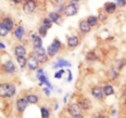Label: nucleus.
Returning <instances> with one entry per match:
<instances>
[{"label":"nucleus","instance_id":"nucleus-18","mask_svg":"<svg viewBox=\"0 0 126 118\" xmlns=\"http://www.w3.org/2000/svg\"><path fill=\"white\" fill-rule=\"evenodd\" d=\"M34 52H35V54L37 55V57H38V56L46 55V49H45L43 46H41V47H35V48H34Z\"/></svg>","mask_w":126,"mask_h":118},{"label":"nucleus","instance_id":"nucleus-17","mask_svg":"<svg viewBox=\"0 0 126 118\" xmlns=\"http://www.w3.org/2000/svg\"><path fill=\"white\" fill-rule=\"evenodd\" d=\"M2 23H3L9 30H11L14 27V22H13V20H12L11 18H9V17H5V18L3 19V21H2Z\"/></svg>","mask_w":126,"mask_h":118},{"label":"nucleus","instance_id":"nucleus-13","mask_svg":"<svg viewBox=\"0 0 126 118\" xmlns=\"http://www.w3.org/2000/svg\"><path fill=\"white\" fill-rule=\"evenodd\" d=\"M14 34H15L16 39L21 40L23 35H24V27L23 26H17L16 30H15V32H14Z\"/></svg>","mask_w":126,"mask_h":118},{"label":"nucleus","instance_id":"nucleus-7","mask_svg":"<svg viewBox=\"0 0 126 118\" xmlns=\"http://www.w3.org/2000/svg\"><path fill=\"white\" fill-rule=\"evenodd\" d=\"M78 104L80 109H89L91 107V102L87 98H81L78 102Z\"/></svg>","mask_w":126,"mask_h":118},{"label":"nucleus","instance_id":"nucleus-39","mask_svg":"<svg viewBox=\"0 0 126 118\" xmlns=\"http://www.w3.org/2000/svg\"><path fill=\"white\" fill-rule=\"evenodd\" d=\"M0 47H1V48H2V49H4V48H5V47H6V46H5V45H4V44H3V43H2V42H1V43H0Z\"/></svg>","mask_w":126,"mask_h":118},{"label":"nucleus","instance_id":"nucleus-37","mask_svg":"<svg viewBox=\"0 0 126 118\" xmlns=\"http://www.w3.org/2000/svg\"><path fill=\"white\" fill-rule=\"evenodd\" d=\"M68 74H69V77H68V81H72V72L70 70H68Z\"/></svg>","mask_w":126,"mask_h":118},{"label":"nucleus","instance_id":"nucleus-34","mask_svg":"<svg viewBox=\"0 0 126 118\" xmlns=\"http://www.w3.org/2000/svg\"><path fill=\"white\" fill-rule=\"evenodd\" d=\"M110 78L112 79V78H115L116 76H117V73L114 71V70H110Z\"/></svg>","mask_w":126,"mask_h":118},{"label":"nucleus","instance_id":"nucleus-21","mask_svg":"<svg viewBox=\"0 0 126 118\" xmlns=\"http://www.w3.org/2000/svg\"><path fill=\"white\" fill-rule=\"evenodd\" d=\"M26 100H27V102L30 103H38V101H39V98H38V96H36V95H28L27 97H26Z\"/></svg>","mask_w":126,"mask_h":118},{"label":"nucleus","instance_id":"nucleus-16","mask_svg":"<svg viewBox=\"0 0 126 118\" xmlns=\"http://www.w3.org/2000/svg\"><path fill=\"white\" fill-rule=\"evenodd\" d=\"M105 8H106V12L108 14H112L116 9V3H112V2L107 3Z\"/></svg>","mask_w":126,"mask_h":118},{"label":"nucleus","instance_id":"nucleus-1","mask_svg":"<svg viewBox=\"0 0 126 118\" xmlns=\"http://www.w3.org/2000/svg\"><path fill=\"white\" fill-rule=\"evenodd\" d=\"M0 93L2 97H13L16 94V87L13 84H1Z\"/></svg>","mask_w":126,"mask_h":118},{"label":"nucleus","instance_id":"nucleus-35","mask_svg":"<svg viewBox=\"0 0 126 118\" xmlns=\"http://www.w3.org/2000/svg\"><path fill=\"white\" fill-rule=\"evenodd\" d=\"M116 4H118L119 6H125V4H126V1L125 0H118V1H116Z\"/></svg>","mask_w":126,"mask_h":118},{"label":"nucleus","instance_id":"nucleus-38","mask_svg":"<svg viewBox=\"0 0 126 118\" xmlns=\"http://www.w3.org/2000/svg\"><path fill=\"white\" fill-rule=\"evenodd\" d=\"M44 92L46 93L47 96H48L49 95V88H44Z\"/></svg>","mask_w":126,"mask_h":118},{"label":"nucleus","instance_id":"nucleus-22","mask_svg":"<svg viewBox=\"0 0 126 118\" xmlns=\"http://www.w3.org/2000/svg\"><path fill=\"white\" fill-rule=\"evenodd\" d=\"M33 45H34V48H35V47H41V46H42V39H41L39 36H35V37H34Z\"/></svg>","mask_w":126,"mask_h":118},{"label":"nucleus","instance_id":"nucleus-14","mask_svg":"<svg viewBox=\"0 0 126 118\" xmlns=\"http://www.w3.org/2000/svg\"><path fill=\"white\" fill-rule=\"evenodd\" d=\"M79 44V39L76 36H71L68 38V46L69 47H75Z\"/></svg>","mask_w":126,"mask_h":118},{"label":"nucleus","instance_id":"nucleus-25","mask_svg":"<svg viewBox=\"0 0 126 118\" xmlns=\"http://www.w3.org/2000/svg\"><path fill=\"white\" fill-rule=\"evenodd\" d=\"M49 18H50V20L52 21V22H56L58 19H59V14L58 13H56V12H51V13H49Z\"/></svg>","mask_w":126,"mask_h":118},{"label":"nucleus","instance_id":"nucleus-11","mask_svg":"<svg viewBox=\"0 0 126 118\" xmlns=\"http://www.w3.org/2000/svg\"><path fill=\"white\" fill-rule=\"evenodd\" d=\"M25 53H26V50H25L23 45L19 44V45H16L15 47V54L16 55V57H24Z\"/></svg>","mask_w":126,"mask_h":118},{"label":"nucleus","instance_id":"nucleus-26","mask_svg":"<svg viewBox=\"0 0 126 118\" xmlns=\"http://www.w3.org/2000/svg\"><path fill=\"white\" fill-rule=\"evenodd\" d=\"M16 61L21 68H24L27 64V59H25V57H16Z\"/></svg>","mask_w":126,"mask_h":118},{"label":"nucleus","instance_id":"nucleus-10","mask_svg":"<svg viewBox=\"0 0 126 118\" xmlns=\"http://www.w3.org/2000/svg\"><path fill=\"white\" fill-rule=\"evenodd\" d=\"M91 93H92V95H93L94 98L100 100V99H102V97H103L104 91H103V88H101L100 86H95V87H93L92 90H91Z\"/></svg>","mask_w":126,"mask_h":118},{"label":"nucleus","instance_id":"nucleus-12","mask_svg":"<svg viewBox=\"0 0 126 118\" xmlns=\"http://www.w3.org/2000/svg\"><path fill=\"white\" fill-rule=\"evenodd\" d=\"M62 67H71V63L64 59H58V61L54 64L53 68H62Z\"/></svg>","mask_w":126,"mask_h":118},{"label":"nucleus","instance_id":"nucleus-40","mask_svg":"<svg viewBox=\"0 0 126 118\" xmlns=\"http://www.w3.org/2000/svg\"><path fill=\"white\" fill-rule=\"evenodd\" d=\"M68 96H69V94H66V95H65V98H64V103H66V102H67V98H68Z\"/></svg>","mask_w":126,"mask_h":118},{"label":"nucleus","instance_id":"nucleus-23","mask_svg":"<svg viewBox=\"0 0 126 118\" xmlns=\"http://www.w3.org/2000/svg\"><path fill=\"white\" fill-rule=\"evenodd\" d=\"M38 78H39V80H40L42 83H45V84L47 85V88L52 89V86H51V84L48 82V80L47 79V77H46V75H45V74H44V75H41V76H39ZM42 83H41V84H42Z\"/></svg>","mask_w":126,"mask_h":118},{"label":"nucleus","instance_id":"nucleus-5","mask_svg":"<svg viewBox=\"0 0 126 118\" xmlns=\"http://www.w3.org/2000/svg\"><path fill=\"white\" fill-rule=\"evenodd\" d=\"M68 112L74 117L80 114V108H79V104L78 103H71L68 106Z\"/></svg>","mask_w":126,"mask_h":118},{"label":"nucleus","instance_id":"nucleus-42","mask_svg":"<svg viewBox=\"0 0 126 118\" xmlns=\"http://www.w3.org/2000/svg\"><path fill=\"white\" fill-rule=\"evenodd\" d=\"M73 118H83V117H82V115L79 114V115H77V116H74Z\"/></svg>","mask_w":126,"mask_h":118},{"label":"nucleus","instance_id":"nucleus-29","mask_svg":"<svg viewBox=\"0 0 126 118\" xmlns=\"http://www.w3.org/2000/svg\"><path fill=\"white\" fill-rule=\"evenodd\" d=\"M125 65H126V59H120V60H118L117 63H116V67H117L118 69H122Z\"/></svg>","mask_w":126,"mask_h":118},{"label":"nucleus","instance_id":"nucleus-2","mask_svg":"<svg viewBox=\"0 0 126 118\" xmlns=\"http://www.w3.org/2000/svg\"><path fill=\"white\" fill-rule=\"evenodd\" d=\"M61 47V43H60V41L59 40H57V39H54L53 40V42L51 43L50 45H48V47H47V54L49 55V56H54L58 51H59V48Z\"/></svg>","mask_w":126,"mask_h":118},{"label":"nucleus","instance_id":"nucleus-32","mask_svg":"<svg viewBox=\"0 0 126 118\" xmlns=\"http://www.w3.org/2000/svg\"><path fill=\"white\" fill-rule=\"evenodd\" d=\"M38 60L41 63H46L47 62V55H43V56H38Z\"/></svg>","mask_w":126,"mask_h":118},{"label":"nucleus","instance_id":"nucleus-4","mask_svg":"<svg viewBox=\"0 0 126 118\" xmlns=\"http://www.w3.org/2000/svg\"><path fill=\"white\" fill-rule=\"evenodd\" d=\"M39 65V60H38V57L34 56V55H30L28 57V60H27V66H28V69L29 70H36L37 67Z\"/></svg>","mask_w":126,"mask_h":118},{"label":"nucleus","instance_id":"nucleus-20","mask_svg":"<svg viewBox=\"0 0 126 118\" xmlns=\"http://www.w3.org/2000/svg\"><path fill=\"white\" fill-rule=\"evenodd\" d=\"M103 91H104V94L106 96H110V95H112L114 90H113V87L111 85H106L104 88H103Z\"/></svg>","mask_w":126,"mask_h":118},{"label":"nucleus","instance_id":"nucleus-9","mask_svg":"<svg viewBox=\"0 0 126 118\" xmlns=\"http://www.w3.org/2000/svg\"><path fill=\"white\" fill-rule=\"evenodd\" d=\"M3 69L6 73L8 74H13L15 71H16V67H15V64L13 61H8L6 62L4 65H3Z\"/></svg>","mask_w":126,"mask_h":118},{"label":"nucleus","instance_id":"nucleus-8","mask_svg":"<svg viewBox=\"0 0 126 118\" xmlns=\"http://www.w3.org/2000/svg\"><path fill=\"white\" fill-rule=\"evenodd\" d=\"M27 104H28V102H27L26 99L20 98V99H18V100L16 101V108H17V110H18L19 112H23V111L25 110Z\"/></svg>","mask_w":126,"mask_h":118},{"label":"nucleus","instance_id":"nucleus-28","mask_svg":"<svg viewBox=\"0 0 126 118\" xmlns=\"http://www.w3.org/2000/svg\"><path fill=\"white\" fill-rule=\"evenodd\" d=\"M41 116H42V118H48V116H49V112L46 107L41 108Z\"/></svg>","mask_w":126,"mask_h":118},{"label":"nucleus","instance_id":"nucleus-19","mask_svg":"<svg viewBox=\"0 0 126 118\" xmlns=\"http://www.w3.org/2000/svg\"><path fill=\"white\" fill-rule=\"evenodd\" d=\"M87 23L90 25V27L91 26H94L97 24V22H98V17H96L94 15H90V16H88L87 17Z\"/></svg>","mask_w":126,"mask_h":118},{"label":"nucleus","instance_id":"nucleus-31","mask_svg":"<svg viewBox=\"0 0 126 118\" xmlns=\"http://www.w3.org/2000/svg\"><path fill=\"white\" fill-rule=\"evenodd\" d=\"M86 59H87V60H96V59H97V56L95 55L94 52L90 51V52H88V53L86 54Z\"/></svg>","mask_w":126,"mask_h":118},{"label":"nucleus","instance_id":"nucleus-24","mask_svg":"<svg viewBox=\"0 0 126 118\" xmlns=\"http://www.w3.org/2000/svg\"><path fill=\"white\" fill-rule=\"evenodd\" d=\"M9 31H10V30L8 29V28L1 22V24H0V36H1V37H5V36L8 34Z\"/></svg>","mask_w":126,"mask_h":118},{"label":"nucleus","instance_id":"nucleus-41","mask_svg":"<svg viewBox=\"0 0 126 118\" xmlns=\"http://www.w3.org/2000/svg\"><path fill=\"white\" fill-rule=\"evenodd\" d=\"M94 118H105V117H104L103 115H96Z\"/></svg>","mask_w":126,"mask_h":118},{"label":"nucleus","instance_id":"nucleus-36","mask_svg":"<svg viewBox=\"0 0 126 118\" xmlns=\"http://www.w3.org/2000/svg\"><path fill=\"white\" fill-rule=\"evenodd\" d=\"M41 75H44V70H43V69H39V70L37 71V77H39V76H41Z\"/></svg>","mask_w":126,"mask_h":118},{"label":"nucleus","instance_id":"nucleus-3","mask_svg":"<svg viewBox=\"0 0 126 118\" xmlns=\"http://www.w3.org/2000/svg\"><path fill=\"white\" fill-rule=\"evenodd\" d=\"M64 14L67 15V16H72V15H75L78 12V9H77V6L75 4H72L70 3L69 5H67L65 8H64Z\"/></svg>","mask_w":126,"mask_h":118},{"label":"nucleus","instance_id":"nucleus-15","mask_svg":"<svg viewBox=\"0 0 126 118\" xmlns=\"http://www.w3.org/2000/svg\"><path fill=\"white\" fill-rule=\"evenodd\" d=\"M79 30L83 33H87L90 31V25L87 23V21L82 20L79 22Z\"/></svg>","mask_w":126,"mask_h":118},{"label":"nucleus","instance_id":"nucleus-27","mask_svg":"<svg viewBox=\"0 0 126 118\" xmlns=\"http://www.w3.org/2000/svg\"><path fill=\"white\" fill-rule=\"evenodd\" d=\"M47 29H48V28L46 27V26H44V25L40 26V28H39V34H40L42 37H46L47 33Z\"/></svg>","mask_w":126,"mask_h":118},{"label":"nucleus","instance_id":"nucleus-30","mask_svg":"<svg viewBox=\"0 0 126 118\" xmlns=\"http://www.w3.org/2000/svg\"><path fill=\"white\" fill-rule=\"evenodd\" d=\"M51 24H52V21L50 20L49 17H48V18H45V19L43 20V25L46 26V27H47V28L51 27Z\"/></svg>","mask_w":126,"mask_h":118},{"label":"nucleus","instance_id":"nucleus-6","mask_svg":"<svg viewBox=\"0 0 126 118\" xmlns=\"http://www.w3.org/2000/svg\"><path fill=\"white\" fill-rule=\"evenodd\" d=\"M36 8V3L34 1H26L25 4L23 5V11L24 13L26 14H30V13H33L34 10Z\"/></svg>","mask_w":126,"mask_h":118},{"label":"nucleus","instance_id":"nucleus-33","mask_svg":"<svg viewBox=\"0 0 126 118\" xmlns=\"http://www.w3.org/2000/svg\"><path fill=\"white\" fill-rule=\"evenodd\" d=\"M64 73H65L64 70H60L59 72H56V73H55L54 77H55V78H61V77H62V74H64Z\"/></svg>","mask_w":126,"mask_h":118}]
</instances>
